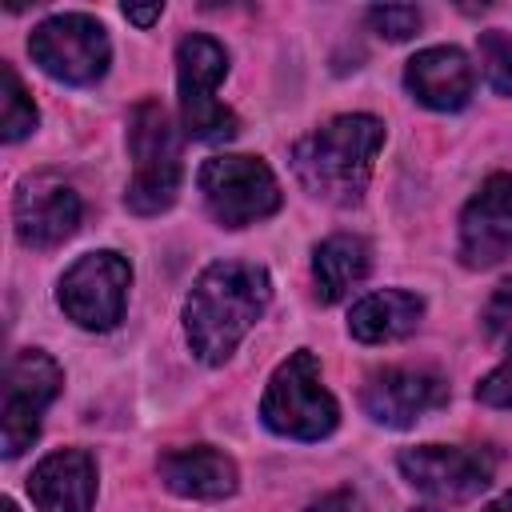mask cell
<instances>
[{
	"label": "cell",
	"mask_w": 512,
	"mask_h": 512,
	"mask_svg": "<svg viewBox=\"0 0 512 512\" xmlns=\"http://www.w3.org/2000/svg\"><path fill=\"white\" fill-rule=\"evenodd\" d=\"M272 300V276L256 260L208 264L184 300V336L204 364H224Z\"/></svg>",
	"instance_id": "obj_1"
},
{
	"label": "cell",
	"mask_w": 512,
	"mask_h": 512,
	"mask_svg": "<svg viewBox=\"0 0 512 512\" xmlns=\"http://www.w3.org/2000/svg\"><path fill=\"white\" fill-rule=\"evenodd\" d=\"M380 148H384V124L368 112H344L320 124L316 132L300 136L288 152V164L308 196L332 208H352L368 192Z\"/></svg>",
	"instance_id": "obj_2"
},
{
	"label": "cell",
	"mask_w": 512,
	"mask_h": 512,
	"mask_svg": "<svg viewBox=\"0 0 512 512\" xmlns=\"http://www.w3.org/2000/svg\"><path fill=\"white\" fill-rule=\"evenodd\" d=\"M128 152H132V180L124 188V204L136 216H160L176 204L184 156H180V132L172 128V116L160 100H140L128 112Z\"/></svg>",
	"instance_id": "obj_3"
},
{
	"label": "cell",
	"mask_w": 512,
	"mask_h": 512,
	"mask_svg": "<svg viewBox=\"0 0 512 512\" xmlns=\"http://www.w3.org/2000/svg\"><path fill=\"white\" fill-rule=\"evenodd\" d=\"M260 420L268 432L284 440H324L340 424V404L320 380V360L300 348L292 352L268 380L260 396Z\"/></svg>",
	"instance_id": "obj_4"
},
{
	"label": "cell",
	"mask_w": 512,
	"mask_h": 512,
	"mask_svg": "<svg viewBox=\"0 0 512 512\" xmlns=\"http://www.w3.org/2000/svg\"><path fill=\"white\" fill-rule=\"evenodd\" d=\"M228 76V52L220 40L192 32L176 44V88H180V120L184 132L200 144H220L240 132L232 108L216 100V84Z\"/></svg>",
	"instance_id": "obj_5"
},
{
	"label": "cell",
	"mask_w": 512,
	"mask_h": 512,
	"mask_svg": "<svg viewBox=\"0 0 512 512\" xmlns=\"http://www.w3.org/2000/svg\"><path fill=\"white\" fill-rule=\"evenodd\" d=\"M196 184L208 216L220 228H248L272 216L284 200L276 172L260 156H236V152L208 156L196 172Z\"/></svg>",
	"instance_id": "obj_6"
},
{
	"label": "cell",
	"mask_w": 512,
	"mask_h": 512,
	"mask_svg": "<svg viewBox=\"0 0 512 512\" xmlns=\"http://www.w3.org/2000/svg\"><path fill=\"white\" fill-rule=\"evenodd\" d=\"M28 56L44 76L72 84V88H88L108 72L112 44H108V32L96 16L56 12L32 28Z\"/></svg>",
	"instance_id": "obj_7"
},
{
	"label": "cell",
	"mask_w": 512,
	"mask_h": 512,
	"mask_svg": "<svg viewBox=\"0 0 512 512\" xmlns=\"http://www.w3.org/2000/svg\"><path fill=\"white\" fill-rule=\"evenodd\" d=\"M128 288H132V264L112 252H88L80 256L56 288V300L64 308V316L88 332H108L124 320V304H128Z\"/></svg>",
	"instance_id": "obj_8"
},
{
	"label": "cell",
	"mask_w": 512,
	"mask_h": 512,
	"mask_svg": "<svg viewBox=\"0 0 512 512\" xmlns=\"http://www.w3.org/2000/svg\"><path fill=\"white\" fill-rule=\"evenodd\" d=\"M64 372L60 364L40 348H20L4 368V408H0V448L8 460H16L36 436L44 408L60 396Z\"/></svg>",
	"instance_id": "obj_9"
},
{
	"label": "cell",
	"mask_w": 512,
	"mask_h": 512,
	"mask_svg": "<svg viewBox=\"0 0 512 512\" xmlns=\"http://www.w3.org/2000/svg\"><path fill=\"white\" fill-rule=\"evenodd\" d=\"M400 476L436 504H464L492 484V456L452 444H416L396 456Z\"/></svg>",
	"instance_id": "obj_10"
},
{
	"label": "cell",
	"mask_w": 512,
	"mask_h": 512,
	"mask_svg": "<svg viewBox=\"0 0 512 512\" xmlns=\"http://www.w3.org/2000/svg\"><path fill=\"white\" fill-rule=\"evenodd\" d=\"M84 216L80 192L56 172H28L12 192V224L20 244L28 248H56L76 236Z\"/></svg>",
	"instance_id": "obj_11"
},
{
	"label": "cell",
	"mask_w": 512,
	"mask_h": 512,
	"mask_svg": "<svg viewBox=\"0 0 512 512\" xmlns=\"http://www.w3.org/2000/svg\"><path fill=\"white\" fill-rule=\"evenodd\" d=\"M456 256L464 268H496L512 256V172H492L464 204Z\"/></svg>",
	"instance_id": "obj_12"
},
{
	"label": "cell",
	"mask_w": 512,
	"mask_h": 512,
	"mask_svg": "<svg viewBox=\"0 0 512 512\" xmlns=\"http://www.w3.org/2000/svg\"><path fill=\"white\" fill-rule=\"evenodd\" d=\"M360 404L384 428H412L420 416L448 404V380L432 368H376L360 388Z\"/></svg>",
	"instance_id": "obj_13"
},
{
	"label": "cell",
	"mask_w": 512,
	"mask_h": 512,
	"mask_svg": "<svg viewBox=\"0 0 512 512\" xmlns=\"http://www.w3.org/2000/svg\"><path fill=\"white\" fill-rule=\"evenodd\" d=\"M404 88L432 112H460L476 92V68L456 44H436L404 64Z\"/></svg>",
	"instance_id": "obj_14"
},
{
	"label": "cell",
	"mask_w": 512,
	"mask_h": 512,
	"mask_svg": "<svg viewBox=\"0 0 512 512\" xmlns=\"http://www.w3.org/2000/svg\"><path fill=\"white\" fill-rule=\"evenodd\" d=\"M28 496L36 512H92L96 504V460L84 448H56L48 452L32 476Z\"/></svg>",
	"instance_id": "obj_15"
},
{
	"label": "cell",
	"mask_w": 512,
	"mask_h": 512,
	"mask_svg": "<svg viewBox=\"0 0 512 512\" xmlns=\"http://www.w3.org/2000/svg\"><path fill=\"white\" fill-rule=\"evenodd\" d=\"M160 480L168 492L184 496V500H224L240 488V468L228 452L212 448V444H196V448H176L164 452L156 464Z\"/></svg>",
	"instance_id": "obj_16"
},
{
	"label": "cell",
	"mask_w": 512,
	"mask_h": 512,
	"mask_svg": "<svg viewBox=\"0 0 512 512\" xmlns=\"http://www.w3.org/2000/svg\"><path fill=\"white\" fill-rule=\"evenodd\" d=\"M420 316H424V296L408 288H384L352 304L348 332L360 344H388V340H404L408 332H416Z\"/></svg>",
	"instance_id": "obj_17"
},
{
	"label": "cell",
	"mask_w": 512,
	"mask_h": 512,
	"mask_svg": "<svg viewBox=\"0 0 512 512\" xmlns=\"http://www.w3.org/2000/svg\"><path fill=\"white\" fill-rule=\"evenodd\" d=\"M368 272H372V248H368L364 236L336 232V236L320 240L316 252H312V280H316V300L320 304L344 300Z\"/></svg>",
	"instance_id": "obj_18"
},
{
	"label": "cell",
	"mask_w": 512,
	"mask_h": 512,
	"mask_svg": "<svg viewBox=\"0 0 512 512\" xmlns=\"http://www.w3.org/2000/svg\"><path fill=\"white\" fill-rule=\"evenodd\" d=\"M40 112L32 104V96L24 92L20 76L12 64H0V140L4 144H16L24 136H32Z\"/></svg>",
	"instance_id": "obj_19"
},
{
	"label": "cell",
	"mask_w": 512,
	"mask_h": 512,
	"mask_svg": "<svg viewBox=\"0 0 512 512\" xmlns=\"http://www.w3.org/2000/svg\"><path fill=\"white\" fill-rule=\"evenodd\" d=\"M476 52H480V68H484L488 88L500 96H512V32H504V28L480 32Z\"/></svg>",
	"instance_id": "obj_20"
},
{
	"label": "cell",
	"mask_w": 512,
	"mask_h": 512,
	"mask_svg": "<svg viewBox=\"0 0 512 512\" xmlns=\"http://www.w3.org/2000/svg\"><path fill=\"white\" fill-rule=\"evenodd\" d=\"M368 24L384 36V40H408L420 32L424 24V12L416 4H376L368 8Z\"/></svg>",
	"instance_id": "obj_21"
},
{
	"label": "cell",
	"mask_w": 512,
	"mask_h": 512,
	"mask_svg": "<svg viewBox=\"0 0 512 512\" xmlns=\"http://www.w3.org/2000/svg\"><path fill=\"white\" fill-rule=\"evenodd\" d=\"M480 324H484L488 336H508L512 332V276L492 288V296L480 312Z\"/></svg>",
	"instance_id": "obj_22"
},
{
	"label": "cell",
	"mask_w": 512,
	"mask_h": 512,
	"mask_svg": "<svg viewBox=\"0 0 512 512\" xmlns=\"http://www.w3.org/2000/svg\"><path fill=\"white\" fill-rule=\"evenodd\" d=\"M476 400L488 404V408H512V348H508V356L476 384Z\"/></svg>",
	"instance_id": "obj_23"
},
{
	"label": "cell",
	"mask_w": 512,
	"mask_h": 512,
	"mask_svg": "<svg viewBox=\"0 0 512 512\" xmlns=\"http://www.w3.org/2000/svg\"><path fill=\"white\" fill-rule=\"evenodd\" d=\"M308 512H368V504L356 496V492H348V488H340V492H328V496H320Z\"/></svg>",
	"instance_id": "obj_24"
},
{
	"label": "cell",
	"mask_w": 512,
	"mask_h": 512,
	"mask_svg": "<svg viewBox=\"0 0 512 512\" xmlns=\"http://www.w3.org/2000/svg\"><path fill=\"white\" fill-rule=\"evenodd\" d=\"M160 12H164V4H148V8H140V4H124V20H132V24H140V28L156 24Z\"/></svg>",
	"instance_id": "obj_25"
},
{
	"label": "cell",
	"mask_w": 512,
	"mask_h": 512,
	"mask_svg": "<svg viewBox=\"0 0 512 512\" xmlns=\"http://www.w3.org/2000/svg\"><path fill=\"white\" fill-rule=\"evenodd\" d=\"M484 512H512V488L504 496H496L492 504H484Z\"/></svg>",
	"instance_id": "obj_26"
},
{
	"label": "cell",
	"mask_w": 512,
	"mask_h": 512,
	"mask_svg": "<svg viewBox=\"0 0 512 512\" xmlns=\"http://www.w3.org/2000/svg\"><path fill=\"white\" fill-rule=\"evenodd\" d=\"M0 512H20V508H16L12 500H0Z\"/></svg>",
	"instance_id": "obj_27"
}]
</instances>
